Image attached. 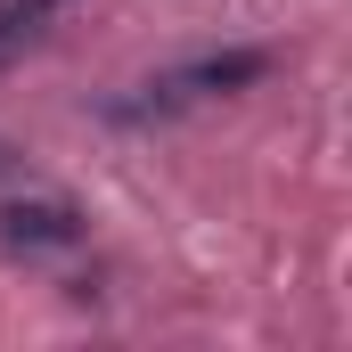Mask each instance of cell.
Here are the masks:
<instances>
[{"instance_id": "cell-1", "label": "cell", "mask_w": 352, "mask_h": 352, "mask_svg": "<svg viewBox=\"0 0 352 352\" xmlns=\"http://www.w3.org/2000/svg\"><path fill=\"white\" fill-rule=\"evenodd\" d=\"M263 50H213V58H188V66H173V74H156V82H140V98H123L115 115H180V107H205V98H221V90H246L263 82Z\"/></svg>"}, {"instance_id": "cell-2", "label": "cell", "mask_w": 352, "mask_h": 352, "mask_svg": "<svg viewBox=\"0 0 352 352\" xmlns=\"http://www.w3.org/2000/svg\"><path fill=\"white\" fill-rule=\"evenodd\" d=\"M0 238L16 254H50V246H74L82 238V213L66 197H16V205H0Z\"/></svg>"}, {"instance_id": "cell-3", "label": "cell", "mask_w": 352, "mask_h": 352, "mask_svg": "<svg viewBox=\"0 0 352 352\" xmlns=\"http://www.w3.org/2000/svg\"><path fill=\"white\" fill-rule=\"evenodd\" d=\"M66 0H0V66L8 58H25L41 33H50V16H58Z\"/></svg>"}]
</instances>
